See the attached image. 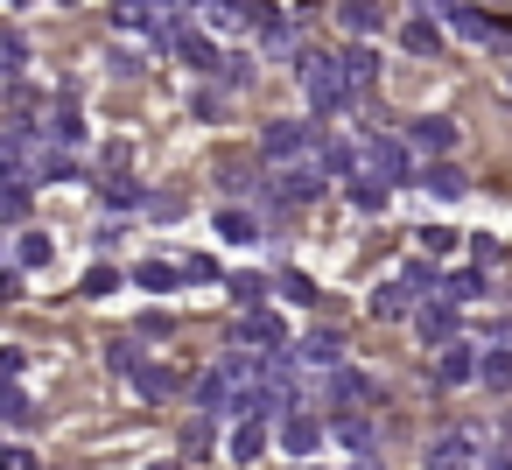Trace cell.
I'll return each instance as SVG.
<instances>
[{
  "mask_svg": "<svg viewBox=\"0 0 512 470\" xmlns=\"http://www.w3.org/2000/svg\"><path fill=\"white\" fill-rule=\"evenodd\" d=\"M505 92H512V71H505Z\"/></svg>",
  "mask_w": 512,
  "mask_h": 470,
  "instance_id": "cell-50",
  "label": "cell"
},
{
  "mask_svg": "<svg viewBox=\"0 0 512 470\" xmlns=\"http://www.w3.org/2000/svg\"><path fill=\"white\" fill-rule=\"evenodd\" d=\"M428 463H435V470H463V463H477V435H470V428H442V435L428 442Z\"/></svg>",
  "mask_w": 512,
  "mask_h": 470,
  "instance_id": "cell-7",
  "label": "cell"
},
{
  "mask_svg": "<svg viewBox=\"0 0 512 470\" xmlns=\"http://www.w3.org/2000/svg\"><path fill=\"white\" fill-rule=\"evenodd\" d=\"M0 470H36V456L29 449H0Z\"/></svg>",
  "mask_w": 512,
  "mask_h": 470,
  "instance_id": "cell-43",
  "label": "cell"
},
{
  "mask_svg": "<svg viewBox=\"0 0 512 470\" xmlns=\"http://www.w3.org/2000/svg\"><path fill=\"white\" fill-rule=\"evenodd\" d=\"M477 379H484L491 393H512V351H484V358H477Z\"/></svg>",
  "mask_w": 512,
  "mask_h": 470,
  "instance_id": "cell-25",
  "label": "cell"
},
{
  "mask_svg": "<svg viewBox=\"0 0 512 470\" xmlns=\"http://www.w3.org/2000/svg\"><path fill=\"white\" fill-rule=\"evenodd\" d=\"M442 295H449V302H477V295H484V274H477V267H463V274H442Z\"/></svg>",
  "mask_w": 512,
  "mask_h": 470,
  "instance_id": "cell-32",
  "label": "cell"
},
{
  "mask_svg": "<svg viewBox=\"0 0 512 470\" xmlns=\"http://www.w3.org/2000/svg\"><path fill=\"white\" fill-rule=\"evenodd\" d=\"M43 141H57V148H78V141H85V120H78L71 106H57V113L43 120Z\"/></svg>",
  "mask_w": 512,
  "mask_h": 470,
  "instance_id": "cell-23",
  "label": "cell"
},
{
  "mask_svg": "<svg viewBox=\"0 0 512 470\" xmlns=\"http://www.w3.org/2000/svg\"><path fill=\"white\" fill-rule=\"evenodd\" d=\"M442 15H449V29H456V36H470V43H484V36H491V15L463 8V0H442Z\"/></svg>",
  "mask_w": 512,
  "mask_h": 470,
  "instance_id": "cell-22",
  "label": "cell"
},
{
  "mask_svg": "<svg viewBox=\"0 0 512 470\" xmlns=\"http://www.w3.org/2000/svg\"><path fill=\"white\" fill-rule=\"evenodd\" d=\"M274 428H281V449H288V456H309V449L323 442V421H316V414H288V421H274Z\"/></svg>",
  "mask_w": 512,
  "mask_h": 470,
  "instance_id": "cell-11",
  "label": "cell"
},
{
  "mask_svg": "<svg viewBox=\"0 0 512 470\" xmlns=\"http://www.w3.org/2000/svg\"><path fill=\"white\" fill-rule=\"evenodd\" d=\"M106 365H113V372H127V379H134V372H141V365H148V358H141V337H113V344H106Z\"/></svg>",
  "mask_w": 512,
  "mask_h": 470,
  "instance_id": "cell-28",
  "label": "cell"
},
{
  "mask_svg": "<svg viewBox=\"0 0 512 470\" xmlns=\"http://www.w3.org/2000/svg\"><path fill=\"white\" fill-rule=\"evenodd\" d=\"M302 92H309L316 120H337L344 106H358V92H351V78H344L337 57H302Z\"/></svg>",
  "mask_w": 512,
  "mask_h": 470,
  "instance_id": "cell-1",
  "label": "cell"
},
{
  "mask_svg": "<svg viewBox=\"0 0 512 470\" xmlns=\"http://www.w3.org/2000/svg\"><path fill=\"white\" fill-rule=\"evenodd\" d=\"M337 64H344V78H351V92L365 99V92H372V78H379V50H372V43L358 36V43H351V50H344Z\"/></svg>",
  "mask_w": 512,
  "mask_h": 470,
  "instance_id": "cell-10",
  "label": "cell"
},
{
  "mask_svg": "<svg viewBox=\"0 0 512 470\" xmlns=\"http://www.w3.org/2000/svg\"><path fill=\"white\" fill-rule=\"evenodd\" d=\"M8 176H15V169H0V190H8Z\"/></svg>",
  "mask_w": 512,
  "mask_h": 470,
  "instance_id": "cell-48",
  "label": "cell"
},
{
  "mask_svg": "<svg viewBox=\"0 0 512 470\" xmlns=\"http://www.w3.org/2000/svg\"><path fill=\"white\" fill-rule=\"evenodd\" d=\"M330 428H337V442H344L351 456H372V421H365V414H330Z\"/></svg>",
  "mask_w": 512,
  "mask_h": 470,
  "instance_id": "cell-20",
  "label": "cell"
},
{
  "mask_svg": "<svg viewBox=\"0 0 512 470\" xmlns=\"http://www.w3.org/2000/svg\"><path fill=\"white\" fill-rule=\"evenodd\" d=\"M435 372H442V386H463V379H477V351L449 337V344H442V365H435Z\"/></svg>",
  "mask_w": 512,
  "mask_h": 470,
  "instance_id": "cell-16",
  "label": "cell"
},
{
  "mask_svg": "<svg viewBox=\"0 0 512 470\" xmlns=\"http://www.w3.org/2000/svg\"><path fill=\"white\" fill-rule=\"evenodd\" d=\"M218 183H225V190H232V197H246V190H267V183H260V176H253V169H218Z\"/></svg>",
  "mask_w": 512,
  "mask_h": 470,
  "instance_id": "cell-36",
  "label": "cell"
},
{
  "mask_svg": "<svg viewBox=\"0 0 512 470\" xmlns=\"http://www.w3.org/2000/svg\"><path fill=\"white\" fill-rule=\"evenodd\" d=\"M57 8H78V0H57Z\"/></svg>",
  "mask_w": 512,
  "mask_h": 470,
  "instance_id": "cell-49",
  "label": "cell"
},
{
  "mask_svg": "<svg viewBox=\"0 0 512 470\" xmlns=\"http://www.w3.org/2000/svg\"><path fill=\"white\" fill-rule=\"evenodd\" d=\"M484 8H491V22H512V0H484Z\"/></svg>",
  "mask_w": 512,
  "mask_h": 470,
  "instance_id": "cell-45",
  "label": "cell"
},
{
  "mask_svg": "<svg viewBox=\"0 0 512 470\" xmlns=\"http://www.w3.org/2000/svg\"><path fill=\"white\" fill-rule=\"evenodd\" d=\"M155 0H113V29H148Z\"/></svg>",
  "mask_w": 512,
  "mask_h": 470,
  "instance_id": "cell-33",
  "label": "cell"
},
{
  "mask_svg": "<svg viewBox=\"0 0 512 470\" xmlns=\"http://www.w3.org/2000/svg\"><path fill=\"white\" fill-rule=\"evenodd\" d=\"M148 470H183V463H148Z\"/></svg>",
  "mask_w": 512,
  "mask_h": 470,
  "instance_id": "cell-47",
  "label": "cell"
},
{
  "mask_svg": "<svg viewBox=\"0 0 512 470\" xmlns=\"http://www.w3.org/2000/svg\"><path fill=\"white\" fill-rule=\"evenodd\" d=\"M0 85H15V64H8V57H0Z\"/></svg>",
  "mask_w": 512,
  "mask_h": 470,
  "instance_id": "cell-46",
  "label": "cell"
},
{
  "mask_svg": "<svg viewBox=\"0 0 512 470\" xmlns=\"http://www.w3.org/2000/svg\"><path fill=\"white\" fill-rule=\"evenodd\" d=\"M29 414H36V407H29V393H22L15 379H0V421H8V428H22Z\"/></svg>",
  "mask_w": 512,
  "mask_h": 470,
  "instance_id": "cell-29",
  "label": "cell"
},
{
  "mask_svg": "<svg viewBox=\"0 0 512 470\" xmlns=\"http://www.w3.org/2000/svg\"><path fill=\"white\" fill-rule=\"evenodd\" d=\"M260 148H267L274 162H302V155L316 148V127H309V120H267V127H260Z\"/></svg>",
  "mask_w": 512,
  "mask_h": 470,
  "instance_id": "cell-3",
  "label": "cell"
},
{
  "mask_svg": "<svg viewBox=\"0 0 512 470\" xmlns=\"http://www.w3.org/2000/svg\"><path fill=\"white\" fill-rule=\"evenodd\" d=\"M232 302H239V309H260V302H267V274H239V281H232Z\"/></svg>",
  "mask_w": 512,
  "mask_h": 470,
  "instance_id": "cell-35",
  "label": "cell"
},
{
  "mask_svg": "<svg viewBox=\"0 0 512 470\" xmlns=\"http://www.w3.org/2000/svg\"><path fill=\"white\" fill-rule=\"evenodd\" d=\"M260 449H267V414H239V428H232V456H239V463H260Z\"/></svg>",
  "mask_w": 512,
  "mask_h": 470,
  "instance_id": "cell-13",
  "label": "cell"
},
{
  "mask_svg": "<svg viewBox=\"0 0 512 470\" xmlns=\"http://www.w3.org/2000/svg\"><path fill=\"white\" fill-rule=\"evenodd\" d=\"M414 183H421V190H435V197H463V169H449V162H428Z\"/></svg>",
  "mask_w": 512,
  "mask_h": 470,
  "instance_id": "cell-24",
  "label": "cell"
},
{
  "mask_svg": "<svg viewBox=\"0 0 512 470\" xmlns=\"http://www.w3.org/2000/svg\"><path fill=\"white\" fill-rule=\"evenodd\" d=\"M15 295H22V274H15V267H0V302H15Z\"/></svg>",
  "mask_w": 512,
  "mask_h": 470,
  "instance_id": "cell-44",
  "label": "cell"
},
{
  "mask_svg": "<svg viewBox=\"0 0 512 470\" xmlns=\"http://www.w3.org/2000/svg\"><path fill=\"white\" fill-rule=\"evenodd\" d=\"M463 470H477V463H463Z\"/></svg>",
  "mask_w": 512,
  "mask_h": 470,
  "instance_id": "cell-51",
  "label": "cell"
},
{
  "mask_svg": "<svg viewBox=\"0 0 512 470\" xmlns=\"http://www.w3.org/2000/svg\"><path fill=\"white\" fill-rule=\"evenodd\" d=\"M295 365H309V372H330V365H344V337H337V330H309V337L295 344Z\"/></svg>",
  "mask_w": 512,
  "mask_h": 470,
  "instance_id": "cell-8",
  "label": "cell"
},
{
  "mask_svg": "<svg viewBox=\"0 0 512 470\" xmlns=\"http://www.w3.org/2000/svg\"><path fill=\"white\" fill-rule=\"evenodd\" d=\"M365 470H372V463H365Z\"/></svg>",
  "mask_w": 512,
  "mask_h": 470,
  "instance_id": "cell-53",
  "label": "cell"
},
{
  "mask_svg": "<svg viewBox=\"0 0 512 470\" xmlns=\"http://www.w3.org/2000/svg\"><path fill=\"white\" fill-rule=\"evenodd\" d=\"M421 246H428V253H449V246H456V232H442V225H428V232H421Z\"/></svg>",
  "mask_w": 512,
  "mask_h": 470,
  "instance_id": "cell-41",
  "label": "cell"
},
{
  "mask_svg": "<svg viewBox=\"0 0 512 470\" xmlns=\"http://www.w3.org/2000/svg\"><path fill=\"white\" fill-rule=\"evenodd\" d=\"M407 141H414V148H428V155H449V148H456V120H414V127H407Z\"/></svg>",
  "mask_w": 512,
  "mask_h": 470,
  "instance_id": "cell-14",
  "label": "cell"
},
{
  "mask_svg": "<svg viewBox=\"0 0 512 470\" xmlns=\"http://www.w3.org/2000/svg\"><path fill=\"white\" fill-rule=\"evenodd\" d=\"M414 302H421V295H414L407 281H386V288H372V316H379V323H393V316H407Z\"/></svg>",
  "mask_w": 512,
  "mask_h": 470,
  "instance_id": "cell-15",
  "label": "cell"
},
{
  "mask_svg": "<svg viewBox=\"0 0 512 470\" xmlns=\"http://www.w3.org/2000/svg\"><path fill=\"white\" fill-rule=\"evenodd\" d=\"M218 239H232V246H253L260 239V211H218V225H211Z\"/></svg>",
  "mask_w": 512,
  "mask_h": 470,
  "instance_id": "cell-17",
  "label": "cell"
},
{
  "mask_svg": "<svg viewBox=\"0 0 512 470\" xmlns=\"http://www.w3.org/2000/svg\"><path fill=\"white\" fill-rule=\"evenodd\" d=\"M113 288H120V274H113V267H106V260H99V267H92V274H85V295H92V302H99V295H113Z\"/></svg>",
  "mask_w": 512,
  "mask_h": 470,
  "instance_id": "cell-37",
  "label": "cell"
},
{
  "mask_svg": "<svg viewBox=\"0 0 512 470\" xmlns=\"http://www.w3.org/2000/svg\"><path fill=\"white\" fill-rule=\"evenodd\" d=\"M176 274H183V267H169V260H141V267H134V288H155V295H162V288H176Z\"/></svg>",
  "mask_w": 512,
  "mask_h": 470,
  "instance_id": "cell-31",
  "label": "cell"
},
{
  "mask_svg": "<svg viewBox=\"0 0 512 470\" xmlns=\"http://www.w3.org/2000/svg\"><path fill=\"white\" fill-rule=\"evenodd\" d=\"M232 400H239V393H232L225 372H204V379H197V407H204V414H232Z\"/></svg>",
  "mask_w": 512,
  "mask_h": 470,
  "instance_id": "cell-19",
  "label": "cell"
},
{
  "mask_svg": "<svg viewBox=\"0 0 512 470\" xmlns=\"http://www.w3.org/2000/svg\"><path fill=\"white\" fill-rule=\"evenodd\" d=\"M22 267H50V239H43V232L22 239Z\"/></svg>",
  "mask_w": 512,
  "mask_h": 470,
  "instance_id": "cell-39",
  "label": "cell"
},
{
  "mask_svg": "<svg viewBox=\"0 0 512 470\" xmlns=\"http://www.w3.org/2000/svg\"><path fill=\"white\" fill-rule=\"evenodd\" d=\"M414 323H421L428 344H449V337H456V302H449V295H428V302L414 309Z\"/></svg>",
  "mask_w": 512,
  "mask_h": 470,
  "instance_id": "cell-9",
  "label": "cell"
},
{
  "mask_svg": "<svg viewBox=\"0 0 512 470\" xmlns=\"http://www.w3.org/2000/svg\"><path fill=\"white\" fill-rule=\"evenodd\" d=\"M351 204H358V211H386V183H379V176H358V183H351Z\"/></svg>",
  "mask_w": 512,
  "mask_h": 470,
  "instance_id": "cell-34",
  "label": "cell"
},
{
  "mask_svg": "<svg viewBox=\"0 0 512 470\" xmlns=\"http://www.w3.org/2000/svg\"><path fill=\"white\" fill-rule=\"evenodd\" d=\"M400 50H414V57H435V50H442V29H435V22H407V29H400Z\"/></svg>",
  "mask_w": 512,
  "mask_h": 470,
  "instance_id": "cell-26",
  "label": "cell"
},
{
  "mask_svg": "<svg viewBox=\"0 0 512 470\" xmlns=\"http://www.w3.org/2000/svg\"><path fill=\"white\" fill-rule=\"evenodd\" d=\"M183 281H211V288H218V267H211V260H183Z\"/></svg>",
  "mask_w": 512,
  "mask_h": 470,
  "instance_id": "cell-42",
  "label": "cell"
},
{
  "mask_svg": "<svg viewBox=\"0 0 512 470\" xmlns=\"http://www.w3.org/2000/svg\"><path fill=\"white\" fill-rule=\"evenodd\" d=\"M232 344H246V351H260V358H281V351H288V323L260 302V309H246V316H239Z\"/></svg>",
  "mask_w": 512,
  "mask_h": 470,
  "instance_id": "cell-2",
  "label": "cell"
},
{
  "mask_svg": "<svg viewBox=\"0 0 512 470\" xmlns=\"http://www.w3.org/2000/svg\"><path fill=\"white\" fill-rule=\"evenodd\" d=\"M176 57H183V64H190V71H218V64H225V57H218V43H204V36H197V29H190V36H183V50H176Z\"/></svg>",
  "mask_w": 512,
  "mask_h": 470,
  "instance_id": "cell-27",
  "label": "cell"
},
{
  "mask_svg": "<svg viewBox=\"0 0 512 470\" xmlns=\"http://www.w3.org/2000/svg\"><path fill=\"white\" fill-rule=\"evenodd\" d=\"M15 8H22V0H15Z\"/></svg>",
  "mask_w": 512,
  "mask_h": 470,
  "instance_id": "cell-52",
  "label": "cell"
},
{
  "mask_svg": "<svg viewBox=\"0 0 512 470\" xmlns=\"http://www.w3.org/2000/svg\"><path fill=\"white\" fill-rule=\"evenodd\" d=\"M337 22L351 36H379L386 29V8H379V0H337Z\"/></svg>",
  "mask_w": 512,
  "mask_h": 470,
  "instance_id": "cell-12",
  "label": "cell"
},
{
  "mask_svg": "<svg viewBox=\"0 0 512 470\" xmlns=\"http://www.w3.org/2000/svg\"><path fill=\"white\" fill-rule=\"evenodd\" d=\"M176 386H183V372H169V365H141V372H134V393H141V400H169Z\"/></svg>",
  "mask_w": 512,
  "mask_h": 470,
  "instance_id": "cell-18",
  "label": "cell"
},
{
  "mask_svg": "<svg viewBox=\"0 0 512 470\" xmlns=\"http://www.w3.org/2000/svg\"><path fill=\"white\" fill-rule=\"evenodd\" d=\"M106 204H113V211H134V204H148V190H141L134 176H106Z\"/></svg>",
  "mask_w": 512,
  "mask_h": 470,
  "instance_id": "cell-30",
  "label": "cell"
},
{
  "mask_svg": "<svg viewBox=\"0 0 512 470\" xmlns=\"http://www.w3.org/2000/svg\"><path fill=\"white\" fill-rule=\"evenodd\" d=\"M267 183H274V197H281L288 211H302V204L323 197V169H281V176H267Z\"/></svg>",
  "mask_w": 512,
  "mask_h": 470,
  "instance_id": "cell-6",
  "label": "cell"
},
{
  "mask_svg": "<svg viewBox=\"0 0 512 470\" xmlns=\"http://www.w3.org/2000/svg\"><path fill=\"white\" fill-rule=\"evenodd\" d=\"M183 449H190V456H204V449H211V428H204V421H190V428H183Z\"/></svg>",
  "mask_w": 512,
  "mask_h": 470,
  "instance_id": "cell-40",
  "label": "cell"
},
{
  "mask_svg": "<svg viewBox=\"0 0 512 470\" xmlns=\"http://www.w3.org/2000/svg\"><path fill=\"white\" fill-rule=\"evenodd\" d=\"M274 288H281V295H288V302H316V281H309V274H281V281H274Z\"/></svg>",
  "mask_w": 512,
  "mask_h": 470,
  "instance_id": "cell-38",
  "label": "cell"
},
{
  "mask_svg": "<svg viewBox=\"0 0 512 470\" xmlns=\"http://www.w3.org/2000/svg\"><path fill=\"white\" fill-rule=\"evenodd\" d=\"M365 169H372L379 183H407V176H414V155H407V141L372 134V141H365Z\"/></svg>",
  "mask_w": 512,
  "mask_h": 470,
  "instance_id": "cell-5",
  "label": "cell"
},
{
  "mask_svg": "<svg viewBox=\"0 0 512 470\" xmlns=\"http://www.w3.org/2000/svg\"><path fill=\"white\" fill-rule=\"evenodd\" d=\"M211 29H260L253 0H211Z\"/></svg>",
  "mask_w": 512,
  "mask_h": 470,
  "instance_id": "cell-21",
  "label": "cell"
},
{
  "mask_svg": "<svg viewBox=\"0 0 512 470\" xmlns=\"http://www.w3.org/2000/svg\"><path fill=\"white\" fill-rule=\"evenodd\" d=\"M323 407H330V414H358V407H372V379L351 372V365H330V379H323Z\"/></svg>",
  "mask_w": 512,
  "mask_h": 470,
  "instance_id": "cell-4",
  "label": "cell"
}]
</instances>
